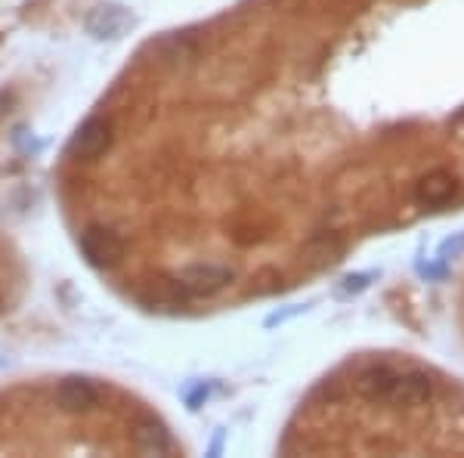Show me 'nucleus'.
I'll list each match as a JSON object with an SVG mask.
<instances>
[{
    "label": "nucleus",
    "mask_w": 464,
    "mask_h": 458,
    "mask_svg": "<svg viewBox=\"0 0 464 458\" xmlns=\"http://www.w3.org/2000/svg\"><path fill=\"white\" fill-rule=\"evenodd\" d=\"M137 25V16L124 4H100L84 16V28L93 41H121Z\"/></svg>",
    "instance_id": "nucleus-1"
},
{
    "label": "nucleus",
    "mask_w": 464,
    "mask_h": 458,
    "mask_svg": "<svg viewBox=\"0 0 464 458\" xmlns=\"http://www.w3.org/2000/svg\"><path fill=\"white\" fill-rule=\"evenodd\" d=\"M179 288L192 297H211L232 282V269L220 264H192L177 273Z\"/></svg>",
    "instance_id": "nucleus-2"
},
{
    "label": "nucleus",
    "mask_w": 464,
    "mask_h": 458,
    "mask_svg": "<svg viewBox=\"0 0 464 458\" xmlns=\"http://www.w3.org/2000/svg\"><path fill=\"white\" fill-rule=\"evenodd\" d=\"M81 251L93 267L109 269L115 264H121L124 258V242L118 239V232H111L109 227H90L81 236Z\"/></svg>",
    "instance_id": "nucleus-3"
},
{
    "label": "nucleus",
    "mask_w": 464,
    "mask_h": 458,
    "mask_svg": "<svg viewBox=\"0 0 464 458\" xmlns=\"http://www.w3.org/2000/svg\"><path fill=\"white\" fill-rule=\"evenodd\" d=\"M402 369L396 365H387V363H378V365H369L356 375L353 381V390L362 400H372V403H387L391 394L396 390V381H400Z\"/></svg>",
    "instance_id": "nucleus-4"
},
{
    "label": "nucleus",
    "mask_w": 464,
    "mask_h": 458,
    "mask_svg": "<svg viewBox=\"0 0 464 458\" xmlns=\"http://www.w3.org/2000/svg\"><path fill=\"white\" fill-rule=\"evenodd\" d=\"M111 146V122L109 118H90L72 137V155L81 161H93Z\"/></svg>",
    "instance_id": "nucleus-5"
},
{
    "label": "nucleus",
    "mask_w": 464,
    "mask_h": 458,
    "mask_svg": "<svg viewBox=\"0 0 464 458\" xmlns=\"http://www.w3.org/2000/svg\"><path fill=\"white\" fill-rule=\"evenodd\" d=\"M130 437H133L137 453H143V455H170L177 449L174 437L164 431V424L152 422V418H143V422L133 424Z\"/></svg>",
    "instance_id": "nucleus-6"
},
{
    "label": "nucleus",
    "mask_w": 464,
    "mask_h": 458,
    "mask_svg": "<svg viewBox=\"0 0 464 458\" xmlns=\"http://www.w3.org/2000/svg\"><path fill=\"white\" fill-rule=\"evenodd\" d=\"M56 403L63 412H90L96 403H100V394H96V387L90 385L84 378H65L63 385L56 387Z\"/></svg>",
    "instance_id": "nucleus-7"
},
{
    "label": "nucleus",
    "mask_w": 464,
    "mask_h": 458,
    "mask_svg": "<svg viewBox=\"0 0 464 458\" xmlns=\"http://www.w3.org/2000/svg\"><path fill=\"white\" fill-rule=\"evenodd\" d=\"M433 396V381L428 372H402L400 381H396V390L391 394L387 403H396V405H421L428 403Z\"/></svg>",
    "instance_id": "nucleus-8"
},
{
    "label": "nucleus",
    "mask_w": 464,
    "mask_h": 458,
    "mask_svg": "<svg viewBox=\"0 0 464 458\" xmlns=\"http://www.w3.org/2000/svg\"><path fill=\"white\" fill-rule=\"evenodd\" d=\"M455 190H459V186H455L452 174H446V171H437V174H430L421 186H418V199L428 201V205H443V201L452 199Z\"/></svg>",
    "instance_id": "nucleus-9"
},
{
    "label": "nucleus",
    "mask_w": 464,
    "mask_h": 458,
    "mask_svg": "<svg viewBox=\"0 0 464 458\" xmlns=\"http://www.w3.org/2000/svg\"><path fill=\"white\" fill-rule=\"evenodd\" d=\"M464 251V232H459L455 239H449V242L440 248V260H449V258H459Z\"/></svg>",
    "instance_id": "nucleus-10"
},
{
    "label": "nucleus",
    "mask_w": 464,
    "mask_h": 458,
    "mask_svg": "<svg viewBox=\"0 0 464 458\" xmlns=\"http://www.w3.org/2000/svg\"><path fill=\"white\" fill-rule=\"evenodd\" d=\"M205 400H208V387L205 385H198L196 390H189V394H186V405H189V409H198Z\"/></svg>",
    "instance_id": "nucleus-11"
},
{
    "label": "nucleus",
    "mask_w": 464,
    "mask_h": 458,
    "mask_svg": "<svg viewBox=\"0 0 464 458\" xmlns=\"http://www.w3.org/2000/svg\"><path fill=\"white\" fill-rule=\"evenodd\" d=\"M372 273H362V276H350L347 282H343V291H362L365 285H369Z\"/></svg>",
    "instance_id": "nucleus-12"
},
{
    "label": "nucleus",
    "mask_w": 464,
    "mask_h": 458,
    "mask_svg": "<svg viewBox=\"0 0 464 458\" xmlns=\"http://www.w3.org/2000/svg\"><path fill=\"white\" fill-rule=\"evenodd\" d=\"M6 106H10V96L0 93V115H4V112H6Z\"/></svg>",
    "instance_id": "nucleus-13"
},
{
    "label": "nucleus",
    "mask_w": 464,
    "mask_h": 458,
    "mask_svg": "<svg viewBox=\"0 0 464 458\" xmlns=\"http://www.w3.org/2000/svg\"><path fill=\"white\" fill-rule=\"evenodd\" d=\"M0 369H4V359H0Z\"/></svg>",
    "instance_id": "nucleus-14"
}]
</instances>
